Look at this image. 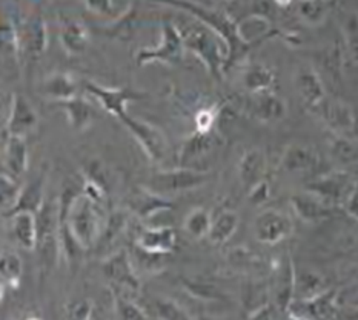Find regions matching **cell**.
<instances>
[{"instance_id":"cell-28","label":"cell","mask_w":358,"mask_h":320,"mask_svg":"<svg viewBox=\"0 0 358 320\" xmlns=\"http://www.w3.org/2000/svg\"><path fill=\"white\" fill-rule=\"evenodd\" d=\"M0 43H2V57L5 63L17 65L20 60V38H19V22L11 14L2 11L0 19Z\"/></svg>"},{"instance_id":"cell-37","label":"cell","mask_w":358,"mask_h":320,"mask_svg":"<svg viewBox=\"0 0 358 320\" xmlns=\"http://www.w3.org/2000/svg\"><path fill=\"white\" fill-rule=\"evenodd\" d=\"M23 276V262L20 256L11 252V250H3L0 256V277H2V293L5 287L19 288L20 280Z\"/></svg>"},{"instance_id":"cell-30","label":"cell","mask_w":358,"mask_h":320,"mask_svg":"<svg viewBox=\"0 0 358 320\" xmlns=\"http://www.w3.org/2000/svg\"><path fill=\"white\" fill-rule=\"evenodd\" d=\"M13 235L17 244L28 252L37 245V215L33 212H17L10 216Z\"/></svg>"},{"instance_id":"cell-40","label":"cell","mask_w":358,"mask_h":320,"mask_svg":"<svg viewBox=\"0 0 358 320\" xmlns=\"http://www.w3.org/2000/svg\"><path fill=\"white\" fill-rule=\"evenodd\" d=\"M211 225H213V218L209 215L208 210L197 207V208H192L188 213V216L185 218L183 227H185V231L188 233L192 239L199 241V239L208 238Z\"/></svg>"},{"instance_id":"cell-44","label":"cell","mask_w":358,"mask_h":320,"mask_svg":"<svg viewBox=\"0 0 358 320\" xmlns=\"http://www.w3.org/2000/svg\"><path fill=\"white\" fill-rule=\"evenodd\" d=\"M155 313L160 320H194L186 311L173 299L160 298L154 303Z\"/></svg>"},{"instance_id":"cell-46","label":"cell","mask_w":358,"mask_h":320,"mask_svg":"<svg viewBox=\"0 0 358 320\" xmlns=\"http://www.w3.org/2000/svg\"><path fill=\"white\" fill-rule=\"evenodd\" d=\"M217 112L214 107L201 109L196 115V130L197 132H213L217 120Z\"/></svg>"},{"instance_id":"cell-19","label":"cell","mask_w":358,"mask_h":320,"mask_svg":"<svg viewBox=\"0 0 358 320\" xmlns=\"http://www.w3.org/2000/svg\"><path fill=\"white\" fill-rule=\"evenodd\" d=\"M29 153L25 138L8 135L2 130V172L20 179L27 174Z\"/></svg>"},{"instance_id":"cell-6","label":"cell","mask_w":358,"mask_h":320,"mask_svg":"<svg viewBox=\"0 0 358 320\" xmlns=\"http://www.w3.org/2000/svg\"><path fill=\"white\" fill-rule=\"evenodd\" d=\"M209 181V174L191 167H176L171 170H159L148 181V189L171 197L176 193H185L200 189Z\"/></svg>"},{"instance_id":"cell-33","label":"cell","mask_w":358,"mask_h":320,"mask_svg":"<svg viewBox=\"0 0 358 320\" xmlns=\"http://www.w3.org/2000/svg\"><path fill=\"white\" fill-rule=\"evenodd\" d=\"M240 224V216L232 208H224L222 212L213 218V225L209 230L208 239L214 245H223L236 235Z\"/></svg>"},{"instance_id":"cell-51","label":"cell","mask_w":358,"mask_h":320,"mask_svg":"<svg viewBox=\"0 0 358 320\" xmlns=\"http://www.w3.org/2000/svg\"><path fill=\"white\" fill-rule=\"evenodd\" d=\"M287 320H305V319L297 317V316H287Z\"/></svg>"},{"instance_id":"cell-16","label":"cell","mask_w":358,"mask_h":320,"mask_svg":"<svg viewBox=\"0 0 358 320\" xmlns=\"http://www.w3.org/2000/svg\"><path fill=\"white\" fill-rule=\"evenodd\" d=\"M314 112H317L326 126L329 128L331 134L349 138L354 134L357 128V116L352 107L345 101L326 98Z\"/></svg>"},{"instance_id":"cell-47","label":"cell","mask_w":358,"mask_h":320,"mask_svg":"<svg viewBox=\"0 0 358 320\" xmlns=\"http://www.w3.org/2000/svg\"><path fill=\"white\" fill-rule=\"evenodd\" d=\"M248 197H249V202L254 206H262L264 202H268L271 197L269 183L264 179V181H262L260 184H257L254 189L248 192Z\"/></svg>"},{"instance_id":"cell-25","label":"cell","mask_w":358,"mask_h":320,"mask_svg":"<svg viewBox=\"0 0 358 320\" xmlns=\"http://www.w3.org/2000/svg\"><path fill=\"white\" fill-rule=\"evenodd\" d=\"M268 169L266 155L259 147H252V149L246 151L238 161V179L241 185L245 187L246 192H249L257 184L264 181Z\"/></svg>"},{"instance_id":"cell-32","label":"cell","mask_w":358,"mask_h":320,"mask_svg":"<svg viewBox=\"0 0 358 320\" xmlns=\"http://www.w3.org/2000/svg\"><path fill=\"white\" fill-rule=\"evenodd\" d=\"M45 201V174H41L33 181L23 185L17 206H15V208L6 218H10L17 212H33L37 215L43 207Z\"/></svg>"},{"instance_id":"cell-23","label":"cell","mask_w":358,"mask_h":320,"mask_svg":"<svg viewBox=\"0 0 358 320\" xmlns=\"http://www.w3.org/2000/svg\"><path fill=\"white\" fill-rule=\"evenodd\" d=\"M295 88L303 103L313 112L328 98L322 75L310 66H301L295 74Z\"/></svg>"},{"instance_id":"cell-26","label":"cell","mask_w":358,"mask_h":320,"mask_svg":"<svg viewBox=\"0 0 358 320\" xmlns=\"http://www.w3.org/2000/svg\"><path fill=\"white\" fill-rule=\"evenodd\" d=\"M219 144V138L217 134L213 132H197L194 130V134L185 139L180 149V167H189V162L197 161L201 157H205L206 153L211 152L214 147Z\"/></svg>"},{"instance_id":"cell-20","label":"cell","mask_w":358,"mask_h":320,"mask_svg":"<svg viewBox=\"0 0 358 320\" xmlns=\"http://www.w3.org/2000/svg\"><path fill=\"white\" fill-rule=\"evenodd\" d=\"M320 164V155L313 147L305 144H291L286 147L282 155L280 169L291 175H308L318 170Z\"/></svg>"},{"instance_id":"cell-42","label":"cell","mask_w":358,"mask_h":320,"mask_svg":"<svg viewBox=\"0 0 358 320\" xmlns=\"http://www.w3.org/2000/svg\"><path fill=\"white\" fill-rule=\"evenodd\" d=\"M334 3L328 2H300L295 5L299 17L309 26H318L328 17Z\"/></svg>"},{"instance_id":"cell-34","label":"cell","mask_w":358,"mask_h":320,"mask_svg":"<svg viewBox=\"0 0 358 320\" xmlns=\"http://www.w3.org/2000/svg\"><path fill=\"white\" fill-rule=\"evenodd\" d=\"M326 280L320 273L313 270H297L295 268V287L294 300H306L315 298L320 293L328 290Z\"/></svg>"},{"instance_id":"cell-17","label":"cell","mask_w":358,"mask_h":320,"mask_svg":"<svg viewBox=\"0 0 358 320\" xmlns=\"http://www.w3.org/2000/svg\"><path fill=\"white\" fill-rule=\"evenodd\" d=\"M174 207L166 197L152 192L148 187H136L127 198V210L140 220H148L160 212H168Z\"/></svg>"},{"instance_id":"cell-1","label":"cell","mask_w":358,"mask_h":320,"mask_svg":"<svg viewBox=\"0 0 358 320\" xmlns=\"http://www.w3.org/2000/svg\"><path fill=\"white\" fill-rule=\"evenodd\" d=\"M59 216L62 252L68 261H77L87 250L97 245L108 218L105 208L76 185H66L60 193Z\"/></svg>"},{"instance_id":"cell-39","label":"cell","mask_w":358,"mask_h":320,"mask_svg":"<svg viewBox=\"0 0 358 320\" xmlns=\"http://www.w3.org/2000/svg\"><path fill=\"white\" fill-rule=\"evenodd\" d=\"M329 152L332 158L343 166H351L358 162V144L349 137L331 135L329 138Z\"/></svg>"},{"instance_id":"cell-52","label":"cell","mask_w":358,"mask_h":320,"mask_svg":"<svg viewBox=\"0 0 358 320\" xmlns=\"http://www.w3.org/2000/svg\"><path fill=\"white\" fill-rule=\"evenodd\" d=\"M25 320H42V319H38V317H34V316H31V317H27Z\"/></svg>"},{"instance_id":"cell-31","label":"cell","mask_w":358,"mask_h":320,"mask_svg":"<svg viewBox=\"0 0 358 320\" xmlns=\"http://www.w3.org/2000/svg\"><path fill=\"white\" fill-rule=\"evenodd\" d=\"M79 83L71 74L56 73L51 74L42 84V91L54 103L66 101L79 96Z\"/></svg>"},{"instance_id":"cell-9","label":"cell","mask_w":358,"mask_h":320,"mask_svg":"<svg viewBox=\"0 0 358 320\" xmlns=\"http://www.w3.org/2000/svg\"><path fill=\"white\" fill-rule=\"evenodd\" d=\"M355 184L357 178L349 175L348 172H331L306 184L305 190L337 208L345 206L346 199L355 190Z\"/></svg>"},{"instance_id":"cell-3","label":"cell","mask_w":358,"mask_h":320,"mask_svg":"<svg viewBox=\"0 0 358 320\" xmlns=\"http://www.w3.org/2000/svg\"><path fill=\"white\" fill-rule=\"evenodd\" d=\"M169 6L177 8V10L192 15L194 19L203 22L214 33L222 37V40L228 48L227 73L232 66H236L241 60H245L248 54L252 51V48H255V45L245 42V38L240 34L237 20L227 10L205 6L194 2H171Z\"/></svg>"},{"instance_id":"cell-11","label":"cell","mask_w":358,"mask_h":320,"mask_svg":"<svg viewBox=\"0 0 358 320\" xmlns=\"http://www.w3.org/2000/svg\"><path fill=\"white\" fill-rule=\"evenodd\" d=\"M19 38L20 51L29 59H38L48 48V28L38 6L19 23Z\"/></svg>"},{"instance_id":"cell-35","label":"cell","mask_w":358,"mask_h":320,"mask_svg":"<svg viewBox=\"0 0 358 320\" xmlns=\"http://www.w3.org/2000/svg\"><path fill=\"white\" fill-rule=\"evenodd\" d=\"M128 227V215L127 212H120V210H114L106 218L105 227L102 230V235L99 238L97 245L94 247L96 250H100V252H108V248H111L113 245L117 244V241L124 235Z\"/></svg>"},{"instance_id":"cell-2","label":"cell","mask_w":358,"mask_h":320,"mask_svg":"<svg viewBox=\"0 0 358 320\" xmlns=\"http://www.w3.org/2000/svg\"><path fill=\"white\" fill-rule=\"evenodd\" d=\"M174 23L182 34L185 49L192 52L206 66L214 79L222 80L227 74L228 61V48L222 37L189 14L182 15L178 20H174Z\"/></svg>"},{"instance_id":"cell-4","label":"cell","mask_w":358,"mask_h":320,"mask_svg":"<svg viewBox=\"0 0 358 320\" xmlns=\"http://www.w3.org/2000/svg\"><path fill=\"white\" fill-rule=\"evenodd\" d=\"M62 252L59 199L45 201L41 212L37 213V245L36 253L42 275L52 271L59 262Z\"/></svg>"},{"instance_id":"cell-48","label":"cell","mask_w":358,"mask_h":320,"mask_svg":"<svg viewBox=\"0 0 358 320\" xmlns=\"http://www.w3.org/2000/svg\"><path fill=\"white\" fill-rule=\"evenodd\" d=\"M274 305H271V303H266V305H263L260 308L254 310L251 314L248 316L246 320H275V313H274Z\"/></svg>"},{"instance_id":"cell-15","label":"cell","mask_w":358,"mask_h":320,"mask_svg":"<svg viewBox=\"0 0 358 320\" xmlns=\"http://www.w3.org/2000/svg\"><path fill=\"white\" fill-rule=\"evenodd\" d=\"M38 124V115L31 101L20 92H15L11 97L10 114L3 124L2 130L8 135L25 138L34 132Z\"/></svg>"},{"instance_id":"cell-13","label":"cell","mask_w":358,"mask_h":320,"mask_svg":"<svg viewBox=\"0 0 358 320\" xmlns=\"http://www.w3.org/2000/svg\"><path fill=\"white\" fill-rule=\"evenodd\" d=\"M287 316H297L305 320H337L340 316L338 290L328 288L315 298L294 300Z\"/></svg>"},{"instance_id":"cell-7","label":"cell","mask_w":358,"mask_h":320,"mask_svg":"<svg viewBox=\"0 0 358 320\" xmlns=\"http://www.w3.org/2000/svg\"><path fill=\"white\" fill-rule=\"evenodd\" d=\"M120 123L134 137V139L142 147V151L146 153V157L150 158L151 162L160 164L166 160L171 146L165 134L159 128L152 126L148 121L136 119V116H131L129 114L124 115Z\"/></svg>"},{"instance_id":"cell-29","label":"cell","mask_w":358,"mask_h":320,"mask_svg":"<svg viewBox=\"0 0 358 320\" xmlns=\"http://www.w3.org/2000/svg\"><path fill=\"white\" fill-rule=\"evenodd\" d=\"M245 89L249 96H259L264 92H274L272 88L275 86L274 69L263 63H252L246 66L241 77Z\"/></svg>"},{"instance_id":"cell-49","label":"cell","mask_w":358,"mask_h":320,"mask_svg":"<svg viewBox=\"0 0 358 320\" xmlns=\"http://www.w3.org/2000/svg\"><path fill=\"white\" fill-rule=\"evenodd\" d=\"M345 212L358 222V190L355 189L345 202Z\"/></svg>"},{"instance_id":"cell-27","label":"cell","mask_w":358,"mask_h":320,"mask_svg":"<svg viewBox=\"0 0 358 320\" xmlns=\"http://www.w3.org/2000/svg\"><path fill=\"white\" fill-rule=\"evenodd\" d=\"M56 106L65 112V115L68 116L69 126L76 130H87L97 116L94 106H92L87 98H83L80 96L66 101H59Z\"/></svg>"},{"instance_id":"cell-45","label":"cell","mask_w":358,"mask_h":320,"mask_svg":"<svg viewBox=\"0 0 358 320\" xmlns=\"http://www.w3.org/2000/svg\"><path fill=\"white\" fill-rule=\"evenodd\" d=\"M66 320H94V303L90 299L74 300L66 308Z\"/></svg>"},{"instance_id":"cell-18","label":"cell","mask_w":358,"mask_h":320,"mask_svg":"<svg viewBox=\"0 0 358 320\" xmlns=\"http://www.w3.org/2000/svg\"><path fill=\"white\" fill-rule=\"evenodd\" d=\"M59 40L68 56H80L88 48L90 33L79 19L62 13L59 15Z\"/></svg>"},{"instance_id":"cell-14","label":"cell","mask_w":358,"mask_h":320,"mask_svg":"<svg viewBox=\"0 0 358 320\" xmlns=\"http://www.w3.org/2000/svg\"><path fill=\"white\" fill-rule=\"evenodd\" d=\"M294 287H295V265L289 254L280 257L274 267L272 276L271 294L274 299V307L282 313H289L291 303L294 302Z\"/></svg>"},{"instance_id":"cell-8","label":"cell","mask_w":358,"mask_h":320,"mask_svg":"<svg viewBox=\"0 0 358 320\" xmlns=\"http://www.w3.org/2000/svg\"><path fill=\"white\" fill-rule=\"evenodd\" d=\"M102 273L111 285V291H117L122 294H137L142 290V284H140L137 273L134 267H132L131 257L127 250L120 248L110 256L103 257Z\"/></svg>"},{"instance_id":"cell-43","label":"cell","mask_w":358,"mask_h":320,"mask_svg":"<svg viewBox=\"0 0 358 320\" xmlns=\"http://www.w3.org/2000/svg\"><path fill=\"white\" fill-rule=\"evenodd\" d=\"M113 296L114 307L120 320H151L145 311L140 308L134 300L129 299L128 296L117 291H113Z\"/></svg>"},{"instance_id":"cell-38","label":"cell","mask_w":358,"mask_h":320,"mask_svg":"<svg viewBox=\"0 0 358 320\" xmlns=\"http://www.w3.org/2000/svg\"><path fill=\"white\" fill-rule=\"evenodd\" d=\"M340 26L349 56L358 65V11L343 8L340 14Z\"/></svg>"},{"instance_id":"cell-50","label":"cell","mask_w":358,"mask_h":320,"mask_svg":"<svg viewBox=\"0 0 358 320\" xmlns=\"http://www.w3.org/2000/svg\"><path fill=\"white\" fill-rule=\"evenodd\" d=\"M345 319L346 320H358V307L349 311V313L345 316Z\"/></svg>"},{"instance_id":"cell-41","label":"cell","mask_w":358,"mask_h":320,"mask_svg":"<svg viewBox=\"0 0 358 320\" xmlns=\"http://www.w3.org/2000/svg\"><path fill=\"white\" fill-rule=\"evenodd\" d=\"M23 185L20 179H15L10 176L5 172L0 175V197H2V213L3 216L10 215L17 206L20 199Z\"/></svg>"},{"instance_id":"cell-36","label":"cell","mask_w":358,"mask_h":320,"mask_svg":"<svg viewBox=\"0 0 358 320\" xmlns=\"http://www.w3.org/2000/svg\"><path fill=\"white\" fill-rule=\"evenodd\" d=\"M85 8L92 14L110 22L127 20L131 13H134V5L131 2H111V0H88Z\"/></svg>"},{"instance_id":"cell-21","label":"cell","mask_w":358,"mask_h":320,"mask_svg":"<svg viewBox=\"0 0 358 320\" xmlns=\"http://www.w3.org/2000/svg\"><path fill=\"white\" fill-rule=\"evenodd\" d=\"M138 250L150 256L171 254L177 247V233L173 227H145L136 238Z\"/></svg>"},{"instance_id":"cell-12","label":"cell","mask_w":358,"mask_h":320,"mask_svg":"<svg viewBox=\"0 0 358 320\" xmlns=\"http://www.w3.org/2000/svg\"><path fill=\"white\" fill-rule=\"evenodd\" d=\"M292 231L294 222L291 218L275 208L263 210L254 221L255 239L264 245H277L289 238Z\"/></svg>"},{"instance_id":"cell-24","label":"cell","mask_w":358,"mask_h":320,"mask_svg":"<svg viewBox=\"0 0 358 320\" xmlns=\"http://www.w3.org/2000/svg\"><path fill=\"white\" fill-rule=\"evenodd\" d=\"M248 112L262 123L282 121L287 114L286 101L275 92H264L259 96H249Z\"/></svg>"},{"instance_id":"cell-5","label":"cell","mask_w":358,"mask_h":320,"mask_svg":"<svg viewBox=\"0 0 358 320\" xmlns=\"http://www.w3.org/2000/svg\"><path fill=\"white\" fill-rule=\"evenodd\" d=\"M160 31V42L152 48L138 49L136 56V63L138 68L151 65V63H163L168 66L178 65L185 56V43L180 31H178L174 20L163 19Z\"/></svg>"},{"instance_id":"cell-22","label":"cell","mask_w":358,"mask_h":320,"mask_svg":"<svg viewBox=\"0 0 358 320\" xmlns=\"http://www.w3.org/2000/svg\"><path fill=\"white\" fill-rule=\"evenodd\" d=\"M289 204L299 220L306 224H318L329 220L336 210L306 190L292 193L289 197Z\"/></svg>"},{"instance_id":"cell-10","label":"cell","mask_w":358,"mask_h":320,"mask_svg":"<svg viewBox=\"0 0 358 320\" xmlns=\"http://www.w3.org/2000/svg\"><path fill=\"white\" fill-rule=\"evenodd\" d=\"M82 86L85 92L90 93L92 98H96L97 103L119 121L128 114V105L131 101H138L145 97V92H138L129 88V86H124V88H106V86L92 80H85Z\"/></svg>"},{"instance_id":"cell-53","label":"cell","mask_w":358,"mask_h":320,"mask_svg":"<svg viewBox=\"0 0 358 320\" xmlns=\"http://www.w3.org/2000/svg\"><path fill=\"white\" fill-rule=\"evenodd\" d=\"M355 189L358 190V178H357V184H355Z\"/></svg>"}]
</instances>
